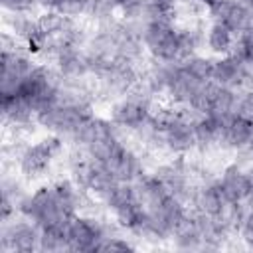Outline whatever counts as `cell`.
Wrapping results in <instances>:
<instances>
[{
  "mask_svg": "<svg viewBox=\"0 0 253 253\" xmlns=\"http://www.w3.org/2000/svg\"><path fill=\"white\" fill-rule=\"evenodd\" d=\"M172 237H174V243H176L178 249H184V251L204 249V237L198 231L192 217H186V221L172 233Z\"/></svg>",
  "mask_w": 253,
  "mask_h": 253,
  "instance_id": "2e32d148",
  "label": "cell"
},
{
  "mask_svg": "<svg viewBox=\"0 0 253 253\" xmlns=\"http://www.w3.org/2000/svg\"><path fill=\"white\" fill-rule=\"evenodd\" d=\"M211 81L223 87L243 89L253 81V75L239 55L227 53V55H219L217 59H213Z\"/></svg>",
  "mask_w": 253,
  "mask_h": 253,
  "instance_id": "ba28073f",
  "label": "cell"
},
{
  "mask_svg": "<svg viewBox=\"0 0 253 253\" xmlns=\"http://www.w3.org/2000/svg\"><path fill=\"white\" fill-rule=\"evenodd\" d=\"M119 182H130L134 184L142 176V162L140 158L126 146H123L107 164H103Z\"/></svg>",
  "mask_w": 253,
  "mask_h": 253,
  "instance_id": "4fadbf2b",
  "label": "cell"
},
{
  "mask_svg": "<svg viewBox=\"0 0 253 253\" xmlns=\"http://www.w3.org/2000/svg\"><path fill=\"white\" fill-rule=\"evenodd\" d=\"M184 67L196 75L198 79L202 81H210L211 79V69H213V59L206 57V55H200V53H194V55H188L182 59Z\"/></svg>",
  "mask_w": 253,
  "mask_h": 253,
  "instance_id": "d6986e66",
  "label": "cell"
},
{
  "mask_svg": "<svg viewBox=\"0 0 253 253\" xmlns=\"http://www.w3.org/2000/svg\"><path fill=\"white\" fill-rule=\"evenodd\" d=\"M221 146L233 148L237 152L253 154V119L241 117L237 113L227 115L223 123Z\"/></svg>",
  "mask_w": 253,
  "mask_h": 253,
  "instance_id": "30bf717a",
  "label": "cell"
},
{
  "mask_svg": "<svg viewBox=\"0 0 253 253\" xmlns=\"http://www.w3.org/2000/svg\"><path fill=\"white\" fill-rule=\"evenodd\" d=\"M36 69V63L26 55L20 53L16 47H2V95H14L22 81Z\"/></svg>",
  "mask_w": 253,
  "mask_h": 253,
  "instance_id": "52a82bcc",
  "label": "cell"
},
{
  "mask_svg": "<svg viewBox=\"0 0 253 253\" xmlns=\"http://www.w3.org/2000/svg\"><path fill=\"white\" fill-rule=\"evenodd\" d=\"M91 107L87 101L55 103L36 115V121L57 136H71L87 119H91Z\"/></svg>",
  "mask_w": 253,
  "mask_h": 253,
  "instance_id": "3957f363",
  "label": "cell"
},
{
  "mask_svg": "<svg viewBox=\"0 0 253 253\" xmlns=\"http://www.w3.org/2000/svg\"><path fill=\"white\" fill-rule=\"evenodd\" d=\"M65 233L71 251H101V245L109 235L107 227L101 225L97 219L77 213L71 215V219L67 221Z\"/></svg>",
  "mask_w": 253,
  "mask_h": 253,
  "instance_id": "277c9868",
  "label": "cell"
},
{
  "mask_svg": "<svg viewBox=\"0 0 253 253\" xmlns=\"http://www.w3.org/2000/svg\"><path fill=\"white\" fill-rule=\"evenodd\" d=\"M204 42H206L208 49L219 57V55H227L233 51L235 42H237V34H233L227 26H223L219 22H211L208 32L204 34Z\"/></svg>",
  "mask_w": 253,
  "mask_h": 253,
  "instance_id": "9a60e30c",
  "label": "cell"
},
{
  "mask_svg": "<svg viewBox=\"0 0 253 253\" xmlns=\"http://www.w3.org/2000/svg\"><path fill=\"white\" fill-rule=\"evenodd\" d=\"M40 237L42 229L30 221V219H18V221H4L2 227V241L0 251L2 253H32L40 251Z\"/></svg>",
  "mask_w": 253,
  "mask_h": 253,
  "instance_id": "5b68a950",
  "label": "cell"
},
{
  "mask_svg": "<svg viewBox=\"0 0 253 253\" xmlns=\"http://www.w3.org/2000/svg\"><path fill=\"white\" fill-rule=\"evenodd\" d=\"M18 211L22 213V217L34 221L40 229L65 227L71 215H75L63 208L53 186H42L34 194L24 196L22 202L18 204Z\"/></svg>",
  "mask_w": 253,
  "mask_h": 253,
  "instance_id": "6da1fadb",
  "label": "cell"
},
{
  "mask_svg": "<svg viewBox=\"0 0 253 253\" xmlns=\"http://www.w3.org/2000/svg\"><path fill=\"white\" fill-rule=\"evenodd\" d=\"M53 55L57 63V71L65 79H79L89 73V57L87 51H81L79 45L73 43H53Z\"/></svg>",
  "mask_w": 253,
  "mask_h": 253,
  "instance_id": "8fae6325",
  "label": "cell"
},
{
  "mask_svg": "<svg viewBox=\"0 0 253 253\" xmlns=\"http://www.w3.org/2000/svg\"><path fill=\"white\" fill-rule=\"evenodd\" d=\"M134 249L126 239L117 237V235H107V239L101 245V251H130Z\"/></svg>",
  "mask_w": 253,
  "mask_h": 253,
  "instance_id": "44dd1931",
  "label": "cell"
},
{
  "mask_svg": "<svg viewBox=\"0 0 253 253\" xmlns=\"http://www.w3.org/2000/svg\"><path fill=\"white\" fill-rule=\"evenodd\" d=\"M221 192L225 194V198L231 202V204H237V202H245V198L249 196V178H247V170L241 168L239 164H231L227 166L219 180H217Z\"/></svg>",
  "mask_w": 253,
  "mask_h": 253,
  "instance_id": "5bb4252c",
  "label": "cell"
},
{
  "mask_svg": "<svg viewBox=\"0 0 253 253\" xmlns=\"http://www.w3.org/2000/svg\"><path fill=\"white\" fill-rule=\"evenodd\" d=\"M192 204L198 208V211L210 213V215H217V217L223 215L225 210L231 206V202L221 192L217 180L208 182V184L196 188V194H194V202Z\"/></svg>",
  "mask_w": 253,
  "mask_h": 253,
  "instance_id": "7c38bea8",
  "label": "cell"
},
{
  "mask_svg": "<svg viewBox=\"0 0 253 253\" xmlns=\"http://www.w3.org/2000/svg\"><path fill=\"white\" fill-rule=\"evenodd\" d=\"M36 4V0H2V8L10 14H28Z\"/></svg>",
  "mask_w": 253,
  "mask_h": 253,
  "instance_id": "ffe728a7",
  "label": "cell"
},
{
  "mask_svg": "<svg viewBox=\"0 0 253 253\" xmlns=\"http://www.w3.org/2000/svg\"><path fill=\"white\" fill-rule=\"evenodd\" d=\"M61 150V142H59V136H47V138H42L30 146H26L20 156H18V164H20V170L26 174V176H40L42 172L47 170V166L51 164V160L55 158V154Z\"/></svg>",
  "mask_w": 253,
  "mask_h": 253,
  "instance_id": "8992f818",
  "label": "cell"
},
{
  "mask_svg": "<svg viewBox=\"0 0 253 253\" xmlns=\"http://www.w3.org/2000/svg\"><path fill=\"white\" fill-rule=\"evenodd\" d=\"M239 2H241L243 6H247V8H249V10L253 12V0H239Z\"/></svg>",
  "mask_w": 253,
  "mask_h": 253,
  "instance_id": "7402d4cb",
  "label": "cell"
},
{
  "mask_svg": "<svg viewBox=\"0 0 253 253\" xmlns=\"http://www.w3.org/2000/svg\"><path fill=\"white\" fill-rule=\"evenodd\" d=\"M40 251H71L65 227L59 229H42Z\"/></svg>",
  "mask_w": 253,
  "mask_h": 253,
  "instance_id": "ac0fdd59",
  "label": "cell"
},
{
  "mask_svg": "<svg viewBox=\"0 0 253 253\" xmlns=\"http://www.w3.org/2000/svg\"><path fill=\"white\" fill-rule=\"evenodd\" d=\"M53 188H55V194H57L59 202L63 204V208L69 213H77V210L83 204V194H81L83 190L73 180H59L53 184Z\"/></svg>",
  "mask_w": 253,
  "mask_h": 253,
  "instance_id": "e0dca14e",
  "label": "cell"
},
{
  "mask_svg": "<svg viewBox=\"0 0 253 253\" xmlns=\"http://www.w3.org/2000/svg\"><path fill=\"white\" fill-rule=\"evenodd\" d=\"M208 10L213 22L227 26L237 36L253 28V12L247 6H243L239 0H217Z\"/></svg>",
  "mask_w": 253,
  "mask_h": 253,
  "instance_id": "9c48e42d",
  "label": "cell"
},
{
  "mask_svg": "<svg viewBox=\"0 0 253 253\" xmlns=\"http://www.w3.org/2000/svg\"><path fill=\"white\" fill-rule=\"evenodd\" d=\"M144 49L156 61H180L182 45H180V30L172 26V18L162 16L144 24L142 30Z\"/></svg>",
  "mask_w": 253,
  "mask_h": 253,
  "instance_id": "7a4b0ae2",
  "label": "cell"
}]
</instances>
